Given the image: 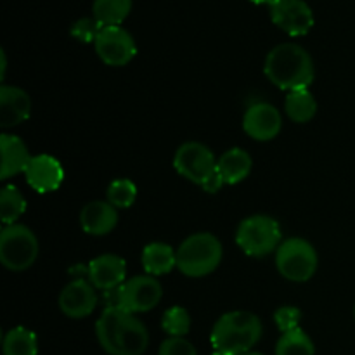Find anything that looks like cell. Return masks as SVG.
<instances>
[{
    "mask_svg": "<svg viewBox=\"0 0 355 355\" xmlns=\"http://www.w3.org/2000/svg\"><path fill=\"white\" fill-rule=\"evenodd\" d=\"M38 239L23 224L3 225L0 232V262L6 269L21 272L37 262Z\"/></svg>",
    "mask_w": 355,
    "mask_h": 355,
    "instance_id": "cell-6",
    "label": "cell"
},
{
    "mask_svg": "<svg viewBox=\"0 0 355 355\" xmlns=\"http://www.w3.org/2000/svg\"><path fill=\"white\" fill-rule=\"evenodd\" d=\"M0 155H2V170H0L2 180L26 172L28 165L33 158L30 156L28 146L24 144L23 139L10 134L0 135Z\"/></svg>",
    "mask_w": 355,
    "mask_h": 355,
    "instance_id": "cell-18",
    "label": "cell"
},
{
    "mask_svg": "<svg viewBox=\"0 0 355 355\" xmlns=\"http://www.w3.org/2000/svg\"><path fill=\"white\" fill-rule=\"evenodd\" d=\"M89 281L97 290L111 291L120 288L125 283L127 276V262L121 257L106 253L92 259L87 266Z\"/></svg>",
    "mask_w": 355,
    "mask_h": 355,
    "instance_id": "cell-15",
    "label": "cell"
},
{
    "mask_svg": "<svg viewBox=\"0 0 355 355\" xmlns=\"http://www.w3.org/2000/svg\"><path fill=\"white\" fill-rule=\"evenodd\" d=\"M284 110L291 121L307 123L318 113V101L309 89L293 90V92H288L284 99Z\"/></svg>",
    "mask_w": 355,
    "mask_h": 355,
    "instance_id": "cell-21",
    "label": "cell"
},
{
    "mask_svg": "<svg viewBox=\"0 0 355 355\" xmlns=\"http://www.w3.org/2000/svg\"><path fill=\"white\" fill-rule=\"evenodd\" d=\"M162 297V284L155 276H134L118 288L116 307L128 314H141L155 309Z\"/></svg>",
    "mask_w": 355,
    "mask_h": 355,
    "instance_id": "cell-9",
    "label": "cell"
},
{
    "mask_svg": "<svg viewBox=\"0 0 355 355\" xmlns=\"http://www.w3.org/2000/svg\"><path fill=\"white\" fill-rule=\"evenodd\" d=\"M241 355H263V354H259V352H246V354H241Z\"/></svg>",
    "mask_w": 355,
    "mask_h": 355,
    "instance_id": "cell-33",
    "label": "cell"
},
{
    "mask_svg": "<svg viewBox=\"0 0 355 355\" xmlns=\"http://www.w3.org/2000/svg\"><path fill=\"white\" fill-rule=\"evenodd\" d=\"M252 2H255V3H270L272 0H252Z\"/></svg>",
    "mask_w": 355,
    "mask_h": 355,
    "instance_id": "cell-32",
    "label": "cell"
},
{
    "mask_svg": "<svg viewBox=\"0 0 355 355\" xmlns=\"http://www.w3.org/2000/svg\"><path fill=\"white\" fill-rule=\"evenodd\" d=\"M38 342L28 328H12L3 336V355H37Z\"/></svg>",
    "mask_w": 355,
    "mask_h": 355,
    "instance_id": "cell-23",
    "label": "cell"
},
{
    "mask_svg": "<svg viewBox=\"0 0 355 355\" xmlns=\"http://www.w3.org/2000/svg\"><path fill=\"white\" fill-rule=\"evenodd\" d=\"M97 304L99 298H97L96 286L82 277L66 284L59 295V309L69 319L89 318L96 311Z\"/></svg>",
    "mask_w": 355,
    "mask_h": 355,
    "instance_id": "cell-12",
    "label": "cell"
},
{
    "mask_svg": "<svg viewBox=\"0 0 355 355\" xmlns=\"http://www.w3.org/2000/svg\"><path fill=\"white\" fill-rule=\"evenodd\" d=\"M281 127H283L281 113L269 103L252 104L243 116V130L253 141H272L279 135Z\"/></svg>",
    "mask_w": 355,
    "mask_h": 355,
    "instance_id": "cell-13",
    "label": "cell"
},
{
    "mask_svg": "<svg viewBox=\"0 0 355 355\" xmlns=\"http://www.w3.org/2000/svg\"><path fill=\"white\" fill-rule=\"evenodd\" d=\"M132 0H94L92 12L101 26H120L130 14Z\"/></svg>",
    "mask_w": 355,
    "mask_h": 355,
    "instance_id": "cell-22",
    "label": "cell"
},
{
    "mask_svg": "<svg viewBox=\"0 0 355 355\" xmlns=\"http://www.w3.org/2000/svg\"><path fill=\"white\" fill-rule=\"evenodd\" d=\"M211 355H229V354H224V352H214Z\"/></svg>",
    "mask_w": 355,
    "mask_h": 355,
    "instance_id": "cell-34",
    "label": "cell"
},
{
    "mask_svg": "<svg viewBox=\"0 0 355 355\" xmlns=\"http://www.w3.org/2000/svg\"><path fill=\"white\" fill-rule=\"evenodd\" d=\"M31 114V99L19 87H0V125L3 128L24 123Z\"/></svg>",
    "mask_w": 355,
    "mask_h": 355,
    "instance_id": "cell-16",
    "label": "cell"
},
{
    "mask_svg": "<svg viewBox=\"0 0 355 355\" xmlns=\"http://www.w3.org/2000/svg\"><path fill=\"white\" fill-rule=\"evenodd\" d=\"M118 211L110 201H90L80 211V225L90 236H106L116 227Z\"/></svg>",
    "mask_w": 355,
    "mask_h": 355,
    "instance_id": "cell-17",
    "label": "cell"
},
{
    "mask_svg": "<svg viewBox=\"0 0 355 355\" xmlns=\"http://www.w3.org/2000/svg\"><path fill=\"white\" fill-rule=\"evenodd\" d=\"M97 55L107 66H125L137 54L134 37L121 26H104L94 42Z\"/></svg>",
    "mask_w": 355,
    "mask_h": 355,
    "instance_id": "cell-10",
    "label": "cell"
},
{
    "mask_svg": "<svg viewBox=\"0 0 355 355\" xmlns=\"http://www.w3.org/2000/svg\"><path fill=\"white\" fill-rule=\"evenodd\" d=\"M354 315H355V309H354Z\"/></svg>",
    "mask_w": 355,
    "mask_h": 355,
    "instance_id": "cell-35",
    "label": "cell"
},
{
    "mask_svg": "<svg viewBox=\"0 0 355 355\" xmlns=\"http://www.w3.org/2000/svg\"><path fill=\"white\" fill-rule=\"evenodd\" d=\"M270 19L291 37H302L314 26V12L305 0H272L269 3Z\"/></svg>",
    "mask_w": 355,
    "mask_h": 355,
    "instance_id": "cell-11",
    "label": "cell"
},
{
    "mask_svg": "<svg viewBox=\"0 0 355 355\" xmlns=\"http://www.w3.org/2000/svg\"><path fill=\"white\" fill-rule=\"evenodd\" d=\"M0 58H2V78L3 75H6V66H7V61H6V52H0Z\"/></svg>",
    "mask_w": 355,
    "mask_h": 355,
    "instance_id": "cell-31",
    "label": "cell"
},
{
    "mask_svg": "<svg viewBox=\"0 0 355 355\" xmlns=\"http://www.w3.org/2000/svg\"><path fill=\"white\" fill-rule=\"evenodd\" d=\"M262 321L246 311H232L218 318L211 329L210 342L215 352L241 355L252 352L262 338Z\"/></svg>",
    "mask_w": 355,
    "mask_h": 355,
    "instance_id": "cell-3",
    "label": "cell"
},
{
    "mask_svg": "<svg viewBox=\"0 0 355 355\" xmlns=\"http://www.w3.org/2000/svg\"><path fill=\"white\" fill-rule=\"evenodd\" d=\"M162 326L170 336H179V338H184L191 329L189 312H187L184 307H179V305L170 307L168 311L163 314Z\"/></svg>",
    "mask_w": 355,
    "mask_h": 355,
    "instance_id": "cell-27",
    "label": "cell"
},
{
    "mask_svg": "<svg viewBox=\"0 0 355 355\" xmlns=\"http://www.w3.org/2000/svg\"><path fill=\"white\" fill-rule=\"evenodd\" d=\"M24 177L31 189L40 194H47L54 193L61 187L62 180H64V170L54 156L37 155L31 158Z\"/></svg>",
    "mask_w": 355,
    "mask_h": 355,
    "instance_id": "cell-14",
    "label": "cell"
},
{
    "mask_svg": "<svg viewBox=\"0 0 355 355\" xmlns=\"http://www.w3.org/2000/svg\"><path fill=\"white\" fill-rule=\"evenodd\" d=\"M26 198L14 186L3 187L0 193V218L3 225L16 224L17 218L26 211Z\"/></svg>",
    "mask_w": 355,
    "mask_h": 355,
    "instance_id": "cell-25",
    "label": "cell"
},
{
    "mask_svg": "<svg viewBox=\"0 0 355 355\" xmlns=\"http://www.w3.org/2000/svg\"><path fill=\"white\" fill-rule=\"evenodd\" d=\"M252 156L241 148H232L229 151H225L218 158L217 163L218 175H220V179L227 186H234V184L243 182L250 175V172H252Z\"/></svg>",
    "mask_w": 355,
    "mask_h": 355,
    "instance_id": "cell-19",
    "label": "cell"
},
{
    "mask_svg": "<svg viewBox=\"0 0 355 355\" xmlns=\"http://www.w3.org/2000/svg\"><path fill=\"white\" fill-rule=\"evenodd\" d=\"M158 355H198V352L193 343L187 342L186 338L170 336L159 345Z\"/></svg>",
    "mask_w": 355,
    "mask_h": 355,
    "instance_id": "cell-30",
    "label": "cell"
},
{
    "mask_svg": "<svg viewBox=\"0 0 355 355\" xmlns=\"http://www.w3.org/2000/svg\"><path fill=\"white\" fill-rule=\"evenodd\" d=\"M274 321H276V326L281 333L293 331V329H298V324H300L302 311L297 307H291V305H284L276 311Z\"/></svg>",
    "mask_w": 355,
    "mask_h": 355,
    "instance_id": "cell-29",
    "label": "cell"
},
{
    "mask_svg": "<svg viewBox=\"0 0 355 355\" xmlns=\"http://www.w3.org/2000/svg\"><path fill=\"white\" fill-rule=\"evenodd\" d=\"M315 347L304 329H293L281 335L276 345V355H314Z\"/></svg>",
    "mask_w": 355,
    "mask_h": 355,
    "instance_id": "cell-24",
    "label": "cell"
},
{
    "mask_svg": "<svg viewBox=\"0 0 355 355\" xmlns=\"http://www.w3.org/2000/svg\"><path fill=\"white\" fill-rule=\"evenodd\" d=\"M218 159L201 142H184L173 156V166L177 173L187 179L189 182L200 186L205 193H217L222 186H225L217 170Z\"/></svg>",
    "mask_w": 355,
    "mask_h": 355,
    "instance_id": "cell-4",
    "label": "cell"
},
{
    "mask_svg": "<svg viewBox=\"0 0 355 355\" xmlns=\"http://www.w3.org/2000/svg\"><path fill=\"white\" fill-rule=\"evenodd\" d=\"M222 243L210 232H198L180 243L177 250V269L187 277H205L222 262Z\"/></svg>",
    "mask_w": 355,
    "mask_h": 355,
    "instance_id": "cell-5",
    "label": "cell"
},
{
    "mask_svg": "<svg viewBox=\"0 0 355 355\" xmlns=\"http://www.w3.org/2000/svg\"><path fill=\"white\" fill-rule=\"evenodd\" d=\"M103 30L99 23H97L96 17H80L73 23L71 26V37L76 38L78 42H83V44H89V42H96L97 35Z\"/></svg>",
    "mask_w": 355,
    "mask_h": 355,
    "instance_id": "cell-28",
    "label": "cell"
},
{
    "mask_svg": "<svg viewBox=\"0 0 355 355\" xmlns=\"http://www.w3.org/2000/svg\"><path fill=\"white\" fill-rule=\"evenodd\" d=\"M141 260L148 276H163L177 267V252L165 243H149L142 250Z\"/></svg>",
    "mask_w": 355,
    "mask_h": 355,
    "instance_id": "cell-20",
    "label": "cell"
},
{
    "mask_svg": "<svg viewBox=\"0 0 355 355\" xmlns=\"http://www.w3.org/2000/svg\"><path fill=\"white\" fill-rule=\"evenodd\" d=\"M263 73L281 90L309 89L315 69L311 54L298 44H279L267 54Z\"/></svg>",
    "mask_w": 355,
    "mask_h": 355,
    "instance_id": "cell-2",
    "label": "cell"
},
{
    "mask_svg": "<svg viewBox=\"0 0 355 355\" xmlns=\"http://www.w3.org/2000/svg\"><path fill=\"white\" fill-rule=\"evenodd\" d=\"M106 196L114 208H130L137 200V186L128 179H116L107 186Z\"/></svg>",
    "mask_w": 355,
    "mask_h": 355,
    "instance_id": "cell-26",
    "label": "cell"
},
{
    "mask_svg": "<svg viewBox=\"0 0 355 355\" xmlns=\"http://www.w3.org/2000/svg\"><path fill=\"white\" fill-rule=\"evenodd\" d=\"M319 266L314 246L302 238H290L281 243L276 252V267L281 276L293 283L312 279Z\"/></svg>",
    "mask_w": 355,
    "mask_h": 355,
    "instance_id": "cell-8",
    "label": "cell"
},
{
    "mask_svg": "<svg viewBox=\"0 0 355 355\" xmlns=\"http://www.w3.org/2000/svg\"><path fill=\"white\" fill-rule=\"evenodd\" d=\"M99 345L110 355H142L149 345L144 322L120 307H106L96 324Z\"/></svg>",
    "mask_w": 355,
    "mask_h": 355,
    "instance_id": "cell-1",
    "label": "cell"
},
{
    "mask_svg": "<svg viewBox=\"0 0 355 355\" xmlns=\"http://www.w3.org/2000/svg\"><path fill=\"white\" fill-rule=\"evenodd\" d=\"M236 243L250 257L269 255L281 245L279 222L269 215H252L238 225Z\"/></svg>",
    "mask_w": 355,
    "mask_h": 355,
    "instance_id": "cell-7",
    "label": "cell"
}]
</instances>
